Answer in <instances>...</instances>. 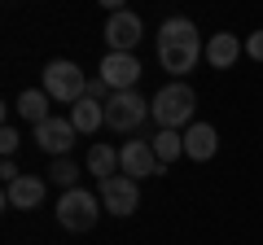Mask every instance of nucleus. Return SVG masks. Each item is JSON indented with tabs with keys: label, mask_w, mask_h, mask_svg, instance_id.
<instances>
[{
	"label": "nucleus",
	"mask_w": 263,
	"mask_h": 245,
	"mask_svg": "<svg viewBox=\"0 0 263 245\" xmlns=\"http://www.w3.org/2000/svg\"><path fill=\"white\" fill-rule=\"evenodd\" d=\"M206 57V44H202V35H197V27L189 18H167L158 31V62L167 75L184 79L189 70H197V62Z\"/></svg>",
	"instance_id": "1"
},
{
	"label": "nucleus",
	"mask_w": 263,
	"mask_h": 245,
	"mask_svg": "<svg viewBox=\"0 0 263 245\" xmlns=\"http://www.w3.org/2000/svg\"><path fill=\"white\" fill-rule=\"evenodd\" d=\"M241 53H246V44L233 35V31H219V35L206 39V66H211V70L237 66V57H241Z\"/></svg>",
	"instance_id": "13"
},
{
	"label": "nucleus",
	"mask_w": 263,
	"mask_h": 245,
	"mask_svg": "<svg viewBox=\"0 0 263 245\" xmlns=\"http://www.w3.org/2000/svg\"><path fill=\"white\" fill-rule=\"evenodd\" d=\"M70 122H75L79 136H97V127H105V105L84 96L79 105H70Z\"/></svg>",
	"instance_id": "14"
},
{
	"label": "nucleus",
	"mask_w": 263,
	"mask_h": 245,
	"mask_svg": "<svg viewBox=\"0 0 263 245\" xmlns=\"http://www.w3.org/2000/svg\"><path fill=\"white\" fill-rule=\"evenodd\" d=\"M119 171L132 179H145V175H162V162L154 153V140H127L119 149Z\"/></svg>",
	"instance_id": "8"
},
{
	"label": "nucleus",
	"mask_w": 263,
	"mask_h": 245,
	"mask_svg": "<svg viewBox=\"0 0 263 245\" xmlns=\"http://www.w3.org/2000/svg\"><path fill=\"white\" fill-rule=\"evenodd\" d=\"M44 92L53 96V101H62V105H79L88 96V75L75 66V62L57 57V62L44 66Z\"/></svg>",
	"instance_id": "3"
},
{
	"label": "nucleus",
	"mask_w": 263,
	"mask_h": 245,
	"mask_svg": "<svg viewBox=\"0 0 263 245\" xmlns=\"http://www.w3.org/2000/svg\"><path fill=\"white\" fill-rule=\"evenodd\" d=\"M154 153H158L162 171H167L176 158H184V132H158L154 136Z\"/></svg>",
	"instance_id": "17"
},
{
	"label": "nucleus",
	"mask_w": 263,
	"mask_h": 245,
	"mask_svg": "<svg viewBox=\"0 0 263 245\" xmlns=\"http://www.w3.org/2000/svg\"><path fill=\"white\" fill-rule=\"evenodd\" d=\"M136 206H141V184L132 175H114L101 184V210L127 219V215H136Z\"/></svg>",
	"instance_id": "7"
},
{
	"label": "nucleus",
	"mask_w": 263,
	"mask_h": 245,
	"mask_svg": "<svg viewBox=\"0 0 263 245\" xmlns=\"http://www.w3.org/2000/svg\"><path fill=\"white\" fill-rule=\"evenodd\" d=\"M88 171H92L97 179H114V171H119V149H110V145H92L88 149Z\"/></svg>",
	"instance_id": "16"
},
{
	"label": "nucleus",
	"mask_w": 263,
	"mask_h": 245,
	"mask_svg": "<svg viewBox=\"0 0 263 245\" xmlns=\"http://www.w3.org/2000/svg\"><path fill=\"white\" fill-rule=\"evenodd\" d=\"M97 193L88 189H70L57 197V223L66 228V232H92L97 228Z\"/></svg>",
	"instance_id": "4"
},
{
	"label": "nucleus",
	"mask_w": 263,
	"mask_h": 245,
	"mask_svg": "<svg viewBox=\"0 0 263 245\" xmlns=\"http://www.w3.org/2000/svg\"><path fill=\"white\" fill-rule=\"evenodd\" d=\"M44 193H48V184L40 175H22L5 189V206L9 210H35V206H44Z\"/></svg>",
	"instance_id": "11"
},
{
	"label": "nucleus",
	"mask_w": 263,
	"mask_h": 245,
	"mask_svg": "<svg viewBox=\"0 0 263 245\" xmlns=\"http://www.w3.org/2000/svg\"><path fill=\"white\" fill-rule=\"evenodd\" d=\"M145 118H149V101L141 92H114L105 101V127L110 132H136Z\"/></svg>",
	"instance_id": "5"
},
{
	"label": "nucleus",
	"mask_w": 263,
	"mask_h": 245,
	"mask_svg": "<svg viewBox=\"0 0 263 245\" xmlns=\"http://www.w3.org/2000/svg\"><path fill=\"white\" fill-rule=\"evenodd\" d=\"M75 122L70 118H62V114H53V118L48 122H40L35 127V145L44 153H53V158H66V153H70V145H75Z\"/></svg>",
	"instance_id": "10"
},
{
	"label": "nucleus",
	"mask_w": 263,
	"mask_h": 245,
	"mask_svg": "<svg viewBox=\"0 0 263 245\" xmlns=\"http://www.w3.org/2000/svg\"><path fill=\"white\" fill-rule=\"evenodd\" d=\"M48 179H53L62 193H70V189H79V167L70 158H53V167H48Z\"/></svg>",
	"instance_id": "18"
},
{
	"label": "nucleus",
	"mask_w": 263,
	"mask_h": 245,
	"mask_svg": "<svg viewBox=\"0 0 263 245\" xmlns=\"http://www.w3.org/2000/svg\"><path fill=\"white\" fill-rule=\"evenodd\" d=\"M101 35H105V44H110V53H136V44H141V35H145V22L132 9H119V13L105 18Z\"/></svg>",
	"instance_id": "6"
},
{
	"label": "nucleus",
	"mask_w": 263,
	"mask_h": 245,
	"mask_svg": "<svg viewBox=\"0 0 263 245\" xmlns=\"http://www.w3.org/2000/svg\"><path fill=\"white\" fill-rule=\"evenodd\" d=\"M246 57H250V62H263V31H254V35L246 39Z\"/></svg>",
	"instance_id": "20"
},
{
	"label": "nucleus",
	"mask_w": 263,
	"mask_h": 245,
	"mask_svg": "<svg viewBox=\"0 0 263 245\" xmlns=\"http://www.w3.org/2000/svg\"><path fill=\"white\" fill-rule=\"evenodd\" d=\"M48 101H53V96H48L44 88H27V92H22L13 105H18V114L31 122V127H40V122H48V118H53V114H48Z\"/></svg>",
	"instance_id": "15"
},
{
	"label": "nucleus",
	"mask_w": 263,
	"mask_h": 245,
	"mask_svg": "<svg viewBox=\"0 0 263 245\" xmlns=\"http://www.w3.org/2000/svg\"><path fill=\"white\" fill-rule=\"evenodd\" d=\"M18 145H22L18 127H13V122H5V127H0V153H5V158H13V153H18Z\"/></svg>",
	"instance_id": "19"
},
{
	"label": "nucleus",
	"mask_w": 263,
	"mask_h": 245,
	"mask_svg": "<svg viewBox=\"0 0 263 245\" xmlns=\"http://www.w3.org/2000/svg\"><path fill=\"white\" fill-rule=\"evenodd\" d=\"M0 179H5V189H9L13 179H22V171H18V162H13V158H5V162H0Z\"/></svg>",
	"instance_id": "21"
},
{
	"label": "nucleus",
	"mask_w": 263,
	"mask_h": 245,
	"mask_svg": "<svg viewBox=\"0 0 263 245\" xmlns=\"http://www.w3.org/2000/svg\"><path fill=\"white\" fill-rule=\"evenodd\" d=\"M219 153V132L211 122H193L184 132V158L189 162H211Z\"/></svg>",
	"instance_id": "12"
},
{
	"label": "nucleus",
	"mask_w": 263,
	"mask_h": 245,
	"mask_svg": "<svg viewBox=\"0 0 263 245\" xmlns=\"http://www.w3.org/2000/svg\"><path fill=\"white\" fill-rule=\"evenodd\" d=\"M193 105H197V92L184 84V79H171L154 92L149 101V118L158 122V132H189L193 127Z\"/></svg>",
	"instance_id": "2"
},
{
	"label": "nucleus",
	"mask_w": 263,
	"mask_h": 245,
	"mask_svg": "<svg viewBox=\"0 0 263 245\" xmlns=\"http://www.w3.org/2000/svg\"><path fill=\"white\" fill-rule=\"evenodd\" d=\"M97 75L114 88V92H136V79H141V62L136 53H105L101 57V70Z\"/></svg>",
	"instance_id": "9"
}]
</instances>
